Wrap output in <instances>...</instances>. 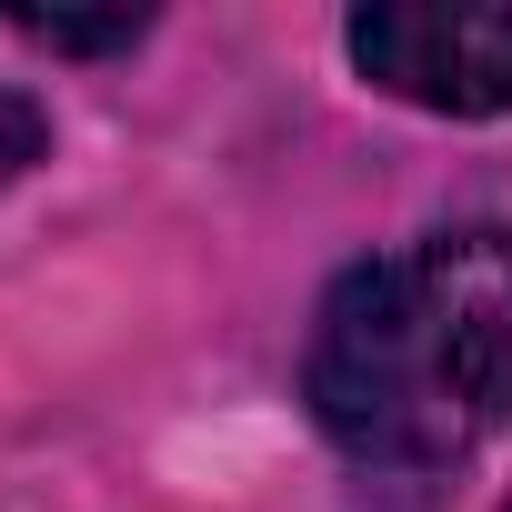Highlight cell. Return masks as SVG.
Instances as JSON below:
<instances>
[{
	"instance_id": "cell-1",
	"label": "cell",
	"mask_w": 512,
	"mask_h": 512,
	"mask_svg": "<svg viewBox=\"0 0 512 512\" xmlns=\"http://www.w3.org/2000/svg\"><path fill=\"white\" fill-rule=\"evenodd\" d=\"M312 412L352 462H462L512 412V231L462 221L352 262L312 332Z\"/></svg>"
},
{
	"instance_id": "cell-2",
	"label": "cell",
	"mask_w": 512,
	"mask_h": 512,
	"mask_svg": "<svg viewBox=\"0 0 512 512\" xmlns=\"http://www.w3.org/2000/svg\"><path fill=\"white\" fill-rule=\"evenodd\" d=\"M352 61L412 111H512V0H372L352 11Z\"/></svg>"
},
{
	"instance_id": "cell-3",
	"label": "cell",
	"mask_w": 512,
	"mask_h": 512,
	"mask_svg": "<svg viewBox=\"0 0 512 512\" xmlns=\"http://www.w3.org/2000/svg\"><path fill=\"white\" fill-rule=\"evenodd\" d=\"M11 31H31L51 51H131L151 31V11H31V0H11Z\"/></svg>"
},
{
	"instance_id": "cell-4",
	"label": "cell",
	"mask_w": 512,
	"mask_h": 512,
	"mask_svg": "<svg viewBox=\"0 0 512 512\" xmlns=\"http://www.w3.org/2000/svg\"><path fill=\"white\" fill-rule=\"evenodd\" d=\"M41 141H51V121H41L21 91H0V181L31 171V161H41Z\"/></svg>"
}]
</instances>
